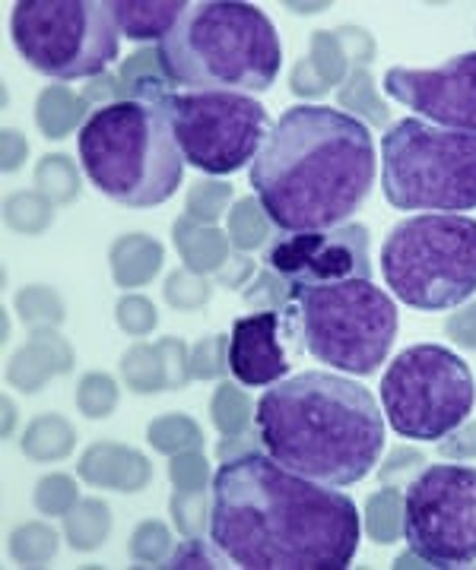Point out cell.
<instances>
[{
	"mask_svg": "<svg viewBox=\"0 0 476 570\" xmlns=\"http://www.w3.org/2000/svg\"><path fill=\"white\" fill-rule=\"evenodd\" d=\"M448 438H451V441H441V448H438L441 453H445V456H455L457 441H464V444L470 448V453H476V425H470L467 431H460V434H455V431H451Z\"/></svg>",
	"mask_w": 476,
	"mask_h": 570,
	"instance_id": "obj_21",
	"label": "cell"
},
{
	"mask_svg": "<svg viewBox=\"0 0 476 570\" xmlns=\"http://www.w3.org/2000/svg\"><path fill=\"white\" fill-rule=\"evenodd\" d=\"M36 501H39V508L45 513H64L77 501V485L70 479H64V475H51V479H45L42 485H39Z\"/></svg>",
	"mask_w": 476,
	"mask_h": 570,
	"instance_id": "obj_20",
	"label": "cell"
},
{
	"mask_svg": "<svg viewBox=\"0 0 476 570\" xmlns=\"http://www.w3.org/2000/svg\"><path fill=\"white\" fill-rule=\"evenodd\" d=\"M156 51L172 86L187 92H268L283 67L273 20L242 0L187 3Z\"/></svg>",
	"mask_w": 476,
	"mask_h": 570,
	"instance_id": "obj_4",
	"label": "cell"
},
{
	"mask_svg": "<svg viewBox=\"0 0 476 570\" xmlns=\"http://www.w3.org/2000/svg\"><path fill=\"white\" fill-rule=\"evenodd\" d=\"M223 561H229V558L216 546L210 549L201 539H187L182 549L168 554L163 568H226Z\"/></svg>",
	"mask_w": 476,
	"mask_h": 570,
	"instance_id": "obj_18",
	"label": "cell"
},
{
	"mask_svg": "<svg viewBox=\"0 0 476 570\" xmlns=\"http://www.w3.org/2000/svg\"><path fill=\"white\" fill-rule=\"evenodd\" d=\"M264 264L290 288L369 279V228L347 223L328 232H283L268 247Z\"/></svg>",
	"mask_w": 476,
	"mask_h": 570,
	"instance_id": "obj_13",
	"label": "cell"
},
{
	"mask_svg": "<svg viewBox=\"0 0 476 570\" xmlns=\"http://www.w3.org/2000/svg\"><path fill=\"white\" fill-rule=\"evenodd\" d=\"M185 10V0H111L115 22L130 41H163Z\"/></svg>",
	"mask_w": 476,
	"mask_h": 570,
	"instance_id": "obj_16",
	"label": "cell"
},
{
	"mask_svg": "<svg viewBox=\"0 0 476 570\" xmlns=\"http://www.w3.org/2000/svg\"><path fill=\"white\" fill-rule=\"evenodd\" d=\"M375 184V140L350 111L295 105L251 163V190L280 232L347 225Z\"/></svg>",
	"mask_w": 476,
	"mask_h": 570,
	"instance_id": "obj_2",
	"label": "cell"
},
{
	"mask_svg": "<svg viewBox=\"0 0 476 570\" xmlns=\"http://www.w3.org/2000/svg\"><path fill=\"white\" fill-rule=\"evenodd\" d=\"M258 206L261 204H254V200H242V204L235 206V216H232V238H235V245L239 247H254L264 242L268 225L258 216Z\"/></svg>",
	"mask_w": 476,
	"mask_h": 570,
	"instance_id": "obj_19",
	"label": "cell"
},
{
	"mask_svg": "<svg viewBox=\"0 0 476 570\" xmlns=\"http://www.w3.org/2000/svg\"><path fill=\"white\" fill-rule=\"evenodd\" d=\"M476 381L470 365L445 346L404 348L381 377V412L407 441H441L470 419Z\"/></svg>",
	"mask_w": 476,
	"mask_h": 570,
	"instance_id": "obj_10",
	"label": "cell"
},
{
	"mask_svg": "<svg viewBox=\"0 0 476 570\" xmlns=\"http://www.w3.org/2000/svg\"><path fill=\"white\" fill-rule=\"evenodd\" d=\"M404 539L429 568L476 564V466L435 463L404 489Z\"/></svg>",
	"mask_w": 476,
	"mask_h": 570,
	"instance_id": "obj_12",
	"label": "cell"
},
{
	"mask_svg": "<svg viewBox=\"0 0 476 570\" xmlns=\"http://www.w3.org/2000/svg\"><path fill=\"white\" fill-rule=\"evenodd\" d=\"M77 513L84 517V527L67 520L70 542H74L77 549H96V546L103 542L105 530H108V508H105L103 501H86Z\"/></svg>",
	"mask_w": 476,
	"mask_h": 570,
	"instance_id": "obj_17",
	"label": "cell"
},
{
	"mask_svg": "<svg viewBox=\"0 0 476 570\" xmlns=\"http://www.w3.org/2000/svg\"><path fill=\"white\" fill-rule=\"evenodd\" d=\"M168 121L187 165L223 178L249 168L264 149L273 121L245 92H172Z\"/></svg>",
	"mask_w": 476,
	"mask_h": 570,
	"instance_id": "obj_11",
	"label": "cell"
},
{
	"mask_svg": "<svg viewBox=\"0 0 476 570\" xmlns=\"http://www.w3.org/2000/svg\"><path fill=\"white\" fill-rule=\"evenodd\" d=\"M305 348L350 377H369L388 362L397 336V305L372 279L290 288Z\"/></svg>",
	"mask_w": 476,
	"mask_h": 570,
	"instance_id": "obj_8",
	"label": "cell"
},
{
	"mask_svg": "<svg viewBox=\"0 0 476 570\" xmlns=\"http://www.w3.org/2000/svg\"><path fill=\"white\" fill-rule=\"evenodd\" d=\"M20 58L61 82L99 77L118 58L122 29L105 0H20L10 13Z\"/></svg>",
	"mask_w": 476,
	"mask_h": 570,
	"instance_id": "obj_9",
	"label": "cell"
},
{
	"mask_svg": "<svg viewBox=\"0 0 476 570\" xmlns=\"http://www.w3.org/2000/svg\"><path fill=\"white\" fill-rule=\"evenodd\" d=\"M254 425L276 463L333 489L362 482L385 450V412L350 374L302 371L273 384L258 400Z\"/></svg>",
	"mask_w": 476,
	"mask_h": 570,
	"instance_id": "obj_3",
	"label": "cell"
},
{
	"mask_svg": "<svg viewBox=\"0 0 476 570\" xmlns=\"http://www.w3.org/2000/svg\"><path fill=\"white\" fill-rule=\"evenodd\" d=\"M305 348L299 307H264L258 314L239 317L232 324L226 346L229 371L245 387H273L286 381L292 358Z\"/></svg>",
	"mask_w": 476,
	"mask_h": 570,
	"instance_id": "obj_15",
	"label": "cell"
},
{
	"mask_svg": "<svg viewBox=\"0 0 476 570\" xmlns=\"http://www.w3.org/2000/svg\"><path fill=\"white\" fill-rule=\"evenodd\" d=\"M381 86L416 118L445 130L476 134V51L448 58L429 70L391 67Z\"/></svg>",
	"mask_w": 476,
	"mask_h": 570,
	"instance_id": "obj_14",
	"label": "cell"
},
{
	"mask_svg": "<svg viewBox=\"0 0 476 570\" xmlns=\"http://www.w3.org/2000/svg\"><path fill=\"white\" fill-rule=\"evenodd\" d=\"M347 491L311 482L270 453L226 460L213 475L210 539L242 570H347L359 551Z\"/></svg>",
	"mask_w": 476,
	"mask_h": 570,
	"instance_id": "obj_1",
	"label": "cell"
},
{
	"mask_svg": "<svg viewBox=\"0 0 476 570\" xmlns=\"http://www.w3.org/2000/svg\"><path fill=\"white\" fill-rule=\"evenodd\" d=\"M381 276L414 311H451L476 295V219L419 213L388 232Z\"/></svg>",
	"mask_w": 476,
	"mask_h": 570,
	"instance_id": "obj_6",
	"label": "cell"
},
{
	"mask_svg": "<svg viewBox=\"0 0 476 570\" xmlns=\"http://www.w3.org/2000/svg\"><path fill=\"white\" fill-rule=\"evenodd\" d=\"M381 190L394 209H476V134L404 118L381 137Z\"/></svg>",
	"mask_w": 476,
	"mask_h": 570,
	"instance_id": "obj_7",
	"label": "cell"
},
{
	"mask_svg": "<svg viewBox=\"0 0 476 570\" xmlns=\"http://www.w3.org/2000/svg\"><path fill=\"white\" fill-rule=\"evenodd\" d=\"M77 149L86 178L127 209H153L182 187L185 156L168 121L166 99L99 105L80 127Z\"/></svg>",
	"mask_w": 476,
	"mask_h": 570,
	"instance_id": "obj_5",
	"label": "cell"
}]
</instances>
